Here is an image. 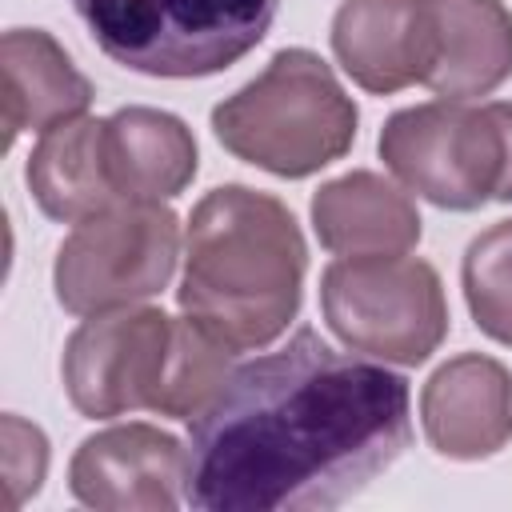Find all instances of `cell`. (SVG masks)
I'll return each mask as SVG.
<instances>
[{"mask_svg": "<svg viewBox=\"0 0 512 512\" xmlns=\"http://www.w3.org/2000/svg\"><path fill=\"white\" fill-rule=\"evenodd\" d=\"M104 152L124 204H164L180 196L200 168L192 128L148 104H128L104 116Z\"/></svg>", "mask_w": 512, "mask_h": 512, "instance_id": "obj_14", "label": "cell"}, {"mask_svg": "<svg viewBox=\"0 0 512 512\" xmlns=\"http://www.w3.org/2000/svg\"><path fill=\"white\" fill-rule=\"evenodd\" d=\"M356 100L308 48H280L268 68L212 108L216 140L244 164L304 180L356 140Z\"/></svg>", "mask_w": 512, "mask_h": 512, "instance_id": "obj_3", "label": "cell"}, {"mask_svg": "<svg viewBox=\"0 0 512 512\" xmlns=\"http://www.w3.org/2000/svg\"><path fill=\"white\" fill-rule=\"evenodd\" d=\"M180 260V220L164 204H116L80 220L56 248L52 288L64 312L100 316L160 296Z\"/></svg>", "mask_w": 512, "mask_h": 512, "instance_id": "obj_6", "label": "cell"}, {"mask_svg": "<svg viewBox=\"0 0 512 512\" xmlns=\"http://www.w3.org/2000/svg\"><path fill=\"white\" fill-rule=\"evenodd\" d=\"M172 316L160 308H116L84 316L68 336L60 356V376L72 408L88 420H112L156 404L168 348Z\"/></svg>", "mask_w": 512, "mask_h": 512, "instance_id": "obj_8", "label": "cell"}, {"mask_svg": "<svg viewBox=\"0 0 512 512\" xmlns=\"http://www.w3.org/2000/svg\"><path fill=\"white\" fill-rule=\"evenodd\" d=\"M376 148L400 188L448 212L484 208L504 176V136L488 104L428 100L400 108L384 120Z\"/></svg>", "mask_w": 512, "mask_h": 512, "instance_id": "obj_7", "label": "cell"}, {"mask_svg": "<svg viewBox=\"0 0 512 512\" xmlns=\"http://www.w3.org/2000/svg\"><path fill=\"white\" fill-rule=\"evenodd\" d=\"M436 64L424 88L440 100H476L512 76V12L500 0H432Z\"/></svg>", "mask_w": 512, "mask_h": 512, "instance_id": "obj_16", "label": "cell"}, {"mask_svg": "<svg viewBox=\"0 0 512 512\" xmlns=\"http://www.w3.org/2000/svg\"><path fill=\"white\" fill-rule=\"evenodd\" d=\"M320 312L332 336L384 364L416 368L448 336V300L420 256H340L320 276Z\"/></svg>", "mask_w": 512, "mask_h": 512, "instance_id": "obj_5", "label": "cell"}, {"mask_svg": "<svg viewBox=\"0 0 512 512\" xmlns=\"http://www.w3.org/2000/svg\"><path fill=\"white\" fill-rule=\"evenodd\" d=\"M232 368H236V348L224 344L216 332H208L200 320H192L184 312L172 324L168 368H164V380H160L152 412L172 416V420L200 416L216 400V392L224 388Z\"/></svg>", "mask_w": 512, "mask_h": 512, "instance_id": "obj_17", "label": "cell"}, {"mask_svg": "<svg viewBox=\"0 0 512 512\" xmlns=\"http://www.w3.org/2000/svg\"><path fill=\"white\" fill-rule=\"evenodd\" d=\"M304 272L308 248L292 208L272 192L220 184L188 216L176 304L236 352H260L296 320Z\"/></svg>", "mask_w": 512, "mask_h": 512, "instance_id": "obj_2", "label": "cell"}, {"mask_svg": "<svg viewBox=\"0 0 512 512\" xmlns=\"http://www.w3.org/2000/svg\"><path fill=\"white\" fill-rule=\"evenodd\" d=\"M188 448L144 420L112 424L72 452L68 488L100 512H172L188 504Z\"/></svg>", "mask_w": 512, "mask_h": 512, "instance_id": "obj_9", "label": "cell"}, {"mask_svg": "<svg viewBox=\"0 0 512 512\" xmlns=\"http://www.w3.org/2000/svg\"><path fill=\"white\" fill-rule=\"evenodd\" d=\"M4 428V484H8V508H20L28 504L40 484H44V472H48V436L20 420L16 412H4L0 420Z\"/></svg>", "mask_w": 512, "mask_h": 512, "instance_id": "obj_19", "label": "cell"}, {"mask_svg": "<svg viewBox=\"0 0 512 512\" xmlns=\"http://www.w3.org/2000/svg\"><path fill=\"white\" fill-rule=\"evenodd\" d=\"M96 48L156 80L216 76L272 28L280 0H72Z\"/></svg>", "mask_w": 512, "mask_h": 512, "instance_id": "obj_4", "label": "cell"}, {"mask_svg": "<svg viewBox=\"0 0 512 512\" xmlns=\"http://www.w3.org/2000/svg\"><path fill=\"white\" fill-rule=\"evenodd\" d=\"M24 180L36 208L60 224H80L124 204L108 172L104 120L92 116H76L40 132L24 164Z\"/></svg>", "mask_w": 512, "mask_h": 512, "instance_id": "obj_15", "label": "cell"}, {"mask_svg": "<svg viewBox=\"0 0 512 512\" xmlns=\"http://www.w3.org/2000/svg\"><path fill=\"white\" fill-rule=\"evenodd\" d=\"M436 44L432 0H344L332 16L336 64L372 96L424 84Z\"/></svg>", "mask_w": 512, "mask_h": 512, "instance_id": "obj_10", "label": "cell"}, {"mask_svg": "<svg viewBox=\"0 0 512 512\" xmlns=\"http://www.w3.org/2000/svg\"><path fill=\"white\" fill-rule=\"evenodd\" d=\"M316 240L336 256H396L420 244L424 220L408 188L356 168L324 180L308 204Z\"/></svg>", "mask_w": 512, "mask_h": 512, "instance_id": "obj_12", "label": "cell"}, {"mask_svg": "<svg viewBox=\"0 0 512 512\" xmlns=\"http://www.w3.org/2000/svg\"><path fill=\"white\" fill-rule=\"evenodd\" d=\"M412 444L408 380L336 352L316 328L236 364L188 420V504L204 512L340 508Z\"/></svg>", "mask_w": 512, "mask_h": 512, "instance_id": "obj_1", "label": "cell"}, {"mask_svg": "<svg viewBox=\"0 0 512 512\" xmlns=\"http://www.w3.org/2000/svg\"><path fill=\"white\" fill-rule=\"evenodd\" d=\"M4 72V148L20 132H48L76 120L92 104V80L72 64L60 40L44 28H8L0 40Z\"/></svg>", "mask_w": 512, "mask_h": 512, "instance_id": "obj_13", "label": "cell"}, {"mask_svg": "<svg viewBox=\"0 0 512 512\" xmlns=\"http://www.w3.org/2000/svg\"><path fill=\"white\" fill-rule=\"evenodd\" d=\"M420 420L448 460L496 456L512 440V372L484 352L444 360L420 392Z\"/></svg>", "mask_w": 512, "mask_h": 512, "instance_id": "obj_11", "label": "cell"}, {"mask_svg": "<svg viewBox=\"0 0 512 512\" xmlns=\"http://www.w3.org/2000/svg\"><path fill=\"white\" fill-rule=\"evenodd\" d=\"M460 284L476 328L512 348V220H496L464 248Z\"/></svg>", "mask_w": 512, "mask_h": 512, "instance_id": "obj_18", "label": "cell"}, {"mask_svg": "<svg viewBox=\"0 0 512 512\" xmlns=\"http://www.w3.org/2000/svg\"><path fill=\"white\" fill-rule=\"evenodd\" d=\"M488 108H492V116L500 124V136H504V176H500L496 200L500 204H512V100H496Z\"/></svg>", "mask_w": 512, "mask_h": 512, "instance_id": "obj_20", "label": "cell"}]
</instances>
